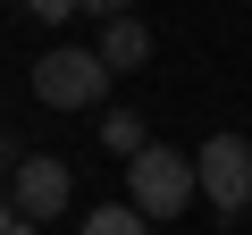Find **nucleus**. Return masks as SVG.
Listing matches in <instances>:
<instances>
[{"mask_svg": "<svg viewBox=\"0 0 252 235\" xmlns=\"http://www.w3.org/2000/svg\"><path fill=\"white\" fill-rule=\"evenodd\" d=\"M126 193H135V210H152V218H177V210H193L202 176H193V160H185V151L152 143V151L126 160Z\"/></svg>", "mask_w": 252, "mask_h": 235, "instance_id": "1", "label": "nucleus"}, {"mask_svg": "<svg viewBox=\"0 0 252 235\" xmlns=\"http://www.w3.org/2000/svg\"><path fill=\"white\" fill-rule=\"evenodd\" d=\"M109 92V59L101 51H42L34 59V101L51 109H93Z\"/></svg>", "mask_w": 252, "mask_h": 235, "instance_id": "2", "label": "nucleus"}, {"mask_svg": "<svg viewBox=\"0 0 252 235\" xmlns=\"http://www.w3.org/2000/svg\"><path fill=\"white\" fill-rule=\"evenodd\" d=\"M193 176H202V202H210L219 218L252 210V143H244V135H210V143L193 151Z\"/></svg>", "mask_w": 252, "mask_h": 235, "instance_id": "3", "label": "nucleus"}, {"mask_svg": "<svg viewBox=\"0 0 252 235\" xmlns=\"http://www.w3.org/2000/svg\"><path fill=\"white\" fill-rule=\"evenodd\" d=\"M9 202H17V218H34V227H42V218H59V210H67V168H59V160H26Z\"/></svg>", "mask_w": 252, "mask_h": 235, "instance_id": "4", "label": "nucleus"}, {"mask_svg": "<svg viewBox=\"0 0 252 235\" xmlns=\"http://www.w3.org/2000/svg\"><path fill=\"white\" fill-rule=\"evenodd\" d=\"M101 59H109V76H118V67H143V59H152V26H135V17H109V34H101Z\"/></svg>", "mask_w": 252, "mask_h": 235, "instance_id": "5", "label": "nucleus"}, {"mask_svg": "<svg viewBox=\"0 0 252 235\" xmlns=\"http://www.w3.org/2000/svg\"><path fill=\"white\" fill-rule=\"evenodd\" d=\"M84 235H152V227L135 202H101V210H84Z\"/></svg>", "mask_w": 252, "mask_h": 235, "instance_id": "6", "label": "nucleus"}, {"mask_svg": "<svg viewBox=\"0 0 252 235\" xmlns=\"http://www.w3.org/2000/svg\"><path fill=\"white\" fill-rule=\"evenodd\" d=\"M101 143H109L118 160H135V151H152V143H143V118H135V109H109V118H101Z\"/></svg>", "mask_w": 252, "mask_h": 235, "instance_id": "7", "label": "nucleus"}, {"mask_svg": "<svg viewBox=\"0 0 252 235\" xmlns=\"http://www.w3.org/2000/svg\"><path fill=\"white\" fill-rule=\"evenodd\" d=\"M26 9H34L42 26H59V17H76V9H84V0H26Z\"/></svg>", "mask_w": 252, "mask_h": 235, "instance_id": "8", "label": "nucleus"}, {"mask_svg": "<svg viewBox=\"0 0 252 235\" xmlns=\"http://www.w3.org/2000/svg\"><path fill=\"white\" fill-rule=\"evenodd\" d=\"M84 9H93V17H126V0H84Z\"/></svg>", "mask_w": 252, "mask_h": 235, "instance_id": "9", "label": "nucleus"}, {"mask_svg": "<svg viewBox=\"0 0 252 235\" xmlns=\"http://www.w3.org/2000/svg\"><path fill=\"white\" fill-rule=\"evenodd\" d=\"M0 235H17V210H9V193H0Z\"/></svg>", "mask_w": 252, "mask_h": 235, "instance_id": "10", "label": "nucleus"}, {"mask_svg": "<svg viewBox=\"0 0 252 235\" xmlns=\"http://www.w3.org/2000/svg\"><path fill=\"white\" fill-rule=\"evenodd\" d=\"M0 160H9V135H0Z\"/></svg>", "mask_w": 252, "mask_h": 235, "instance_id": "11", "label": "nucleus"}]
</instances>
